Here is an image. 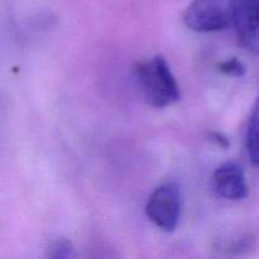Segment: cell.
Listing matches in <instances>:
<instances>
[{"mask_svg":"<svg viewBox=\"0 0 259 259\" xmlns=\"http://www.w3.org/2000/svg\"><path fill=\"white\" fill-rule=\"evenodd\" d=\"M218 68L222 73L227 76H232V77H242L245 73V67L237 57L229 58V60L224 61V62L219 63Z\"/></svg>","mask_w":259,"mask_h":259,"instance_id":"52a82bcc","label":"cell"},{"mask_svg":"<svg viewBox=\"0 0 259 259\" xmlns=\"http://www.w3.org/2000/svg\"><path fill=\"white\" fill-rule=\"evenodd\" d=\"M211 138L215 143H218L220 147H223V148H228V147H229V142H228V139L225 138L224 136H222L220 133L214 132V133H211Z\"/></svg>","mask_w":259,"mask_h":259,"instance_id":"9c48e42d","label":"cell"},{"mask_svg":"<svg viewBox=\"0 0 259 259\" xmlns=\"http://www.w3.org/2000/svg\"><path fill=\"white\" fill-rule=\"evenodd\" d=\"M146 214L157 228L164 233H174L181 218V192L176 182H166L149 196Z\"/></svg>","mask_w":259,"mask_h":259,"instance_id":"3957f363","label":"cell"},{"mask_svg":"<svg viewBox=\"0 0 259 259\" xmlns=\"http://www.w3.org/2000/svg\"><path fill=\"white\" fill-rule=\"evenodd\" d=\"M211 187L218 196L225 200L239 201L248 196L244 171L235 162H225L215 169L211 176Z\"/></svg>","mask_w":259,"mask_h":259,"instance_id":"5b68a950","label":"cell"},{"mask_svg":"<svg viewBox=\"0 0 259 259\" xmlns=\"http://www.w3.org/2000/svg\"><path fill=\"white\" fill-rule=\"evenodd\" d=\"M184 22L191 30L211 33L233 25L232 0H194L184 12Z\"/></svg>","mask_w":259,"mask_h":259,"instance_id":"7a4b0ae2","label":"cell"},{"mask_svg":"<svg viewBox=\"0 0 259 259\" xmlns=\"http://www.w3.org/2000/svg\"><path fill=\"white\" fill-rule=\"evenodd\" d=\"M51 258H73L75 252L73 247L68 240L61 239L52 245L50 252Z\"/></svg>","mask_w":259,"mask_h":259,"instance_id":"ba28073f","label":"cell"},{"mask_svg":"<svg viewBox=\"0 0 259 259\" xmlns=\"http://www.w3.org/2000/svg\"><path fill=\"white\" fill-rule=\"evenodd\" d=\"M233 27L240 45L259 55V0H232Z\"/></svg>","mask_w":259,"mask_h":259,"instance_id":"277c9868","label":"cell"},{"mask_svg":"<svg viewBox=\"0 0 259 259\" xmlns=\"http://www.w3.org/2000/svg\"><path fill=\"white\" fill-rule=\"evenodd\" d=\"M247 152L250 162L255 166H259V96L253 105L252 114L247 128Z\"/></svg>","mask_w":259,"mask_h":259,"instance_id":"8992f818","label":"cell"},{"mask_svg":"<svg viewBox=\"0 0 259 259\" xmlns=\"http://www.w3.org/2000/svg\"><path fill=\"white\" fill-rule=\"evenodd\" d=\"M134 75L144 100L152 108H166L179 101V85L163 56L138 62Z\"/></svg>","mask_w":259,"mask_h":259,"instance_id":"6da1fadb","label":"cell"}]
</instances>
